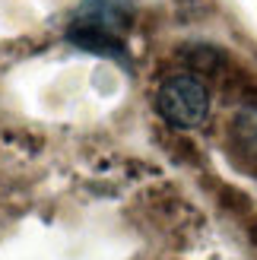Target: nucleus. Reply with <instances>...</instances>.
Returning <instances> with one entry per match:
<instances>
[{
	"instance_id": "3",
	"label": "nucleus",
	"mask_w": 257,
	"mask_h": 260,
	"mask_svg": "<svg viewBox=\"0 0 257 260\" xmlns=\"http://www.w3.org/2000/svg\"><path fill=\"white\" fill-rule=\"evenodd\" d=\"M70 42L86 48V51H95V54L124 57V48H121L118 38H114V32L99 29V25H89V22H76V29H70Z\"/></svg>"
},
{
	"instance_id": "4",
	"label": "nucleus",
	"mask_w": 257,
	"mask_h": 260,
	"mask_svg": "<svg viewBox=\"0 0 257 260\" xmlns=\"http://www.w3.org/2000/svg\"><path fill=\"white\" fill-rule=\"evenodd\" d=\"M238 137H241L245 146L257 149V111H245L238 118Z\"/></svg>"
},
{
	"instance_id": "2",
	"label": "nucleus",
	"mask_w": 257,
	"mask_h": 260,
	"mask_svg": "<svg viewBox=\"0 0 257 260\" xmlns=\"http://www.w3.org/2000/svg\"><path fill=\"white\" fill-rule=\"evenodd\" d=\"M80 22L99 25V29H121L131 19V4L127 0H86L80 7Z\"/></svg>"
},
{
	"instance_id": "1",
	"label": "nucleus",
	"mask_w": 257,
	"mask_h": 260,
	"mask_svg": "<svg viewBox=\"0 0 257 260\" xmlns=\"http://www.w3.org/2000/svg\"><path fill=\"white\" fill-rule=\"evenodd\" d=\"M156 108L172 127H200L207 121V111H210V92L197 76H172L165 80L159 95H156Z\"/></svg>"
}]
</instances>
